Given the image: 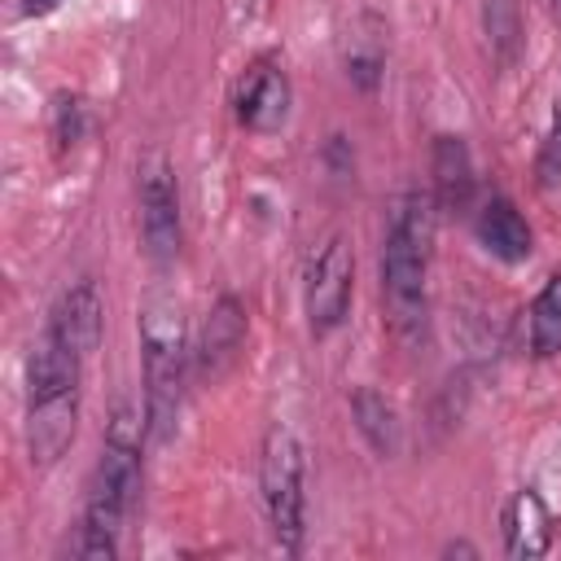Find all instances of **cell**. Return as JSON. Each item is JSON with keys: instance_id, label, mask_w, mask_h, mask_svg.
I'll return each instance as SVG.
<instances>
[{"instance_id": "cell-13", "label": "cell", "mask_w": 561, "mask_h": 561, "mask_svg": "<svg viewBox=\"0 0 561 561\" xmlns=\"http://www.w3.org/2000/svg\"><path fill=\"white\" fill-rule=\"evenodd\" d=\"M500 530H504V552L508 557H522V561L543 557L552 548V513H548L543 495L535 486L513 491L508 504H504Z\"/></svg>"}, {"instance_id": "cell-15", "label": "cell", "mask_w": 561, "mask_h": 561, "mask_svg": "<svg viewBox=\"0 0 561 561\" xmlns=\"http://www.w3.org/2000/svg\"><path fill=\"white\" fill-rule=\"evenodd\" d=\"M351 416H355L359 438H364L377 456H394V451H399V412H394V403H390L381 390L355 386V390H351Z\"/></svg>"}, {"instance_id": "cell-10", "label": "cell", "mask_w": 561, "mask_h": 561, "mask_svg": "<svg viewBox=\"0 0 561 561\" xmlns=\"http://www.w3.org/2000/svg\"><path fill=\"white\" fill-rule=\"evenodd\" d=\"M473 237L478 245L500 259V263H526L530 250H535V232L526 224V215L508 202V197H486L478 210H473Z\"/></svg>"}, {"instance_id": "cell-8", "label": "cell", "mask_w": 561, "mask_h": 561, "mask_svg": "<svg viewBox=\"0 0 561 561\" xmlns=\"http://www.w3.org/2000/svg\"><path fill=\"white\" fill-rule=\"evenodd\" d=\"M70 351H79L83 359L101 346V333H105V302H101V289L92 276H79L70 289H61V298L53 302L48 311V324Z\"/></svg>"}, {"instance_id": "cell-12", "label": "cell", "mask_w": 561, "mask_h": 561, "mask_svg": "<svg viewBox=\"0 0 561 561\" xmlns=\"http://www.w3.org/2000/svg\"><path fill=\"white\" fill-rule=\"evenodd\" d=\"M75 430H79V394L26 403V451H31V465H39V469L57 465L70 451Z\"/></svg>"}, {"instance_id": "cell-6", "label": "cell", "mask_w": 561, "mask_h": 561, "mask_svg": "<svg viewBox=\"0 0 561 561\" xmlns=\"http://www.w3.org/2000/svg\"><path fill=\"white\" fill-rule=\"evenodd\" d=\"M136 202H140V237L153 263H175L184 228H180V188L167 153L149 149L136 162Z\"/></svg>"}, {"instance_id": "cell-5", "label": "cell", "mask_w": 561, "mask_h": 561, "mask_svg": "<svg viewBox=\"0 0 561 561\" xmlns=\"http://www.w3.org/2000/svg\"><path fill=\"white\" fill-rule=\"evenodd\" d=\"M351 294H355V250L342 232H329L302 267V316L316 342L346 324Z\"/></svg>"}, {"instance_id": "cell-23", "label": "cell", "mask_w": 561, "mask_h": 561, "mask_svg": "<svg viewBox=\"0 0 561 561\" xmlns=\"http://www.w3.org/2000/svg\"><path fill=\"white\" fill-rule=\"evenodd\" d=\"M552 13H557V18H561V0H552Z\"/></svg>"}, {"instance_id": "cell-4", "label": "cell", "mask_w": 561, "mask_h": 561, "mask_svg": "<svg viewBox=\"0 0 561 561\" xmlns=\"http://www.w3.org/2000/svg\"><path fill=\"white\" fill-rule=\"evenodd\" d=\"M259 491L272 539L285 552H302L307 535V456L289 425H267L259 447Z\"/></svg>"}, {"instance_id": "cell-2", "label": "cell", "mask_w": 561, "mask_h": 561, "mask_svg": "<svg viewBox=\"0 0 561 561\" xmlns=\"http://www.w3.org/2000/svg\"><path fill=\"white\" fill-rule=\"evenodd\" d=\"M140 438H145V421L123 403L101 438V456L96 469L88 478V495H83V517H79V543L75 552L83 561H110L118 557V535L127 526V517L140 504Z\"/></svg>"}, {"instance_id": "cell-21", "label": "cell", "mask_w": 561, "mask_h": 561, "mask_svg": "<svg viewBox=\"0 0 561 561\" xmlns=\"http://www.w3.org/2000/svg\"><path fill=\"white\" fill-rule=\"evenodd\" d=\"M61 0H26V13H53Z\"/></svg>"}, {"instance_id": "cell-20", "label": "cell", "mask_w": 561, "mask_h": 561, "mask_svg": "<svg viewBox=\"0 0 561 561\" xmlns=\"http://www.w3.org/2000/svg\"><path fill=\"white\" fill-rule=\"evenodd\" d=\"M79 136H83V105L75 96H57V105H53V140H57V149H75Z\"/></svg>"}, {"instance_id": "cell-11", "label": "cell", "mask_w": 561, "mask_h": 561, "mask_svg": "<svg viewBox=\"0 0 561 561\" xmlns=\"http://www.w3.org/2000/svg\"><path fill=\"white\" fill-rule=\"evenodd\" d=\"M241 342H245V307L237 294H219L215 307L206 311V324H202V337H197V373L202 377H219L232 368V359L241 355Z\"/></svg>"}, {"instance_id": "cell-3", "label": "cell", "mask_w": 561, "mask_h": 561, "mask_svg": "<svg viewBox=\"0 0 561 561\" xmlns=\"http://www.w3.org/2000/svg\"><path fill=\"white\" fill-rule=\"evenodd\" d=\"M140 368H145V434L167 443L180 421L184 381H188V337L180 302L153 294L140 307Z\"/></svg>"}, {"instance_id": "cell-22", "label": "cell", "mask_w": 561, "mask_h": 561, "mask_svg": "<svg viewBox=\"0 0 561 561\" xmlns=\"http://www.w3.org/2000/svg\"><path fill=\"white\" fill-rule=\"evenodd\" d=\"M443 552H465V557H478V548H473V543H447Z\"/></svg>"}, {"instance_id": "cell-19", "label": "cell", "mask_w": 561, "mask_h": 561, "mask_svg": "<svg viewBox=\"0 0 561 561\" xmlns=\"http://www.w3.org/2000/svg\"><path fill=\"white\" fill-rule=\"evenodd\" d=\"M381 66H386V57H381L377 44H359V39H355V48L346 53V75H351V83H359L364 92H373V88L381 83Z\"/></svg>"}, {"instance_id": "cell-17", "label": "cell", "mask_w": 561, "mask_h": 561, "mask_svg": "<svg viewBox=\"0 0 561 561\" xmlns=\"http://www.w3.org/2000/svg\"><path fill=\"white\" fill-rule=\"evenodd\" d=\"M530 351L539 359L561 355V272H552L530 302Z\"/></svg>"}, {"instance_id": "cell-18", "label": "cell", "mask_w": 561, "mask_h": 561, "mask_svg": "<svg viewBox=\"0 0 561 561\" xmlns=\"http://www.w3.org/2000/svg\"><path fill=\"white\" fill-rule=\"evenodd\" d=\"M535 180H539V188L561 184V101H557L552 123L543 131V145H539V158H535Z\"/></svg>"}, {"instance_id": "cell-14", "label": "cell", "mask_w": 561, "mask_h": 561, "mask_svg": "<svg viewBox=\"0 0 561 561\" xmlns=\"http://www.w3.org/2000/svg\"><path fill=\"white\" fill-rule=\"evenodd\" d=\"M430 171H434V206L443 215H460L473 202V158L469 145L460 136H434V153H430Z\"/></svg>"}, {"instance_id": "cell-16", "label": "cell", "mask_w": 561, "mask_h": 561, "mask_svg": "<svg viewBox=\"0 0 561 561\" xmlns=\"http://www.w3.org/2000/svg\"><path fill=\"white\" fill-rule=\"evenodd\" d=\"M482 31H486V44H491V57L500 66H513L526 48L522 0H486L482 4Z\"/></svg>"}, {"instance_id": "cell-1", "label": "cell", "mask_w": 561, "mask_h": 561, "mask_svg": "<svg viewBox=\"0 0 561 561\" xmlns=\"http://www.w3.org/2000/svg\"><path fill=\"white\" fill-rule=\"evenodd\" d=\"M434 197L408 188L394 197L386 237H381V302L386 324L403 351L430 342V237H434Z\"/></svg>"}, {"instance_id": "cell-7", "label": "cell", "mask_w": 561, "mask_h": 561, "mask_svg": "<svg viewBox=\"0 0 561 561\" xmlns=\"http://www.w3.org/2000/svg\"><path fill=\"white\" fill-rule=\"evenodd\" d=\"M289 118V79L272 57H259L237 83V123L245 131H276Z\"/></svg>"}, {"instance_id": "cell-9", "label": "cell", "mask_w": 561, "mask_h": 561, "mask_svg": "<svg viewBox=\"0 0 561 561\" xmlns=\"http://www.w3.org/2000/svg\"><path fill=\"white\" fill-rule=\"evenodd\" d=\"M83 355L70 351L53 329H44L26 355V403H44V399H66L79 394L83 381Z\"/></svg>"}]
</instances>
